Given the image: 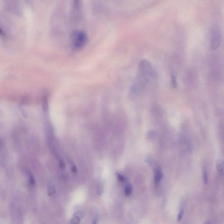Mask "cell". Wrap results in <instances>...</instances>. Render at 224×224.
<instances>
[{
  "label": "cell",
  "instance_id": "cell-2",
  "mask_svg": "<svg viewBox=\"0 0 224 224\" xmlns=\"http://www.w3.org/2000/svg\"><path fill=\"white\" fill-rule=\"evenodd\" d=\"M220 31L217 27H214L211 30V45L213 49H216L219 47L221 42Z\"/></svg>",
  "mask_w": 224,
  "mask_h": 224
},
{
  "label": "cell",
  "instance_id": "cell-3",
  "mask_svg": "<svg viewBox=\"0 0 224 224\" xmlns=\"http://www.w3.org/2000/svg\"><path fill=\"white\" fill-rule=\"evenodd\" d=\"M84 217L82 212L78 211L74 214L73 217L70 221V224H79L81 219Z\"/></svg>",
  "mask_w": 224,
  "mask_h": 224
},
{
  "label": "cell",
  "instance_id": "cell-1",
  "mask_svg": "<svg viewBox=\"0 0 224 224\" xmlns=\"http://www.w3.org/2000/svg\"><path fill=\"white\" fill-rule=\"evenodd\" d=\"M72 46L75 50H79L86 44L87 36L84 32L77 31L72 34Z\"/></svg>",
  "mask_w": 224,
  "mask_h": 224
},
{
  "label": "cell",
  "instance_id": "cell-4",
  "mask_svg": "<svg viewBox=\"0 0 224 224\" xmlns=\"http://www.w3.org/2000/svg\"><path fill=\"white\" fill-rule=\"evenodd\" d=\"M155 181L156 183H157L162 180V177H163V174L161 172V169L159 166H155Z\"/></svg>",
  "mask_w": 224,
  "mask_h": 224
},
{
  "label": "cell",
  "instance_id": "cell-12",
  "mask_svg": "<svg viewBox=\"0 0 224 224\" xmlns=\"http://www.w3.org/2000/svg\"><path fill=\"white\" fill-rule=\"evenodd\" d=\"M204 224H211L210 223L208 222H205Z\"/></svg>",
  "mask_w": 224,
  "mask_h": 224
},
{
  "label": "cell",
  "instance_id": "cell-6",
  "mask_svg": "<svg viewBox=\"0 0 224 224\" xmlns=\"http://www.w3.org/2000/svg\"><path fill=\"white\" fill-rule=\"evenodd\" d=\"M203 178L204 180V183L205 184H207L208 183V173H207V168L205 166H204L203 168Z\"/></svg>",
  "mask_w": 224,
  "mask_h": 224
},
{
  "label": "cell",
  "instance_id": "cell-9",
  "mask_svg": "<svg viewBox=\"0 0 224 224\" xmlns=\"http://www.w3.org/2000/svg\"><path fill=\"white\" fill-rule=\"evenodd\" d=\"M183 213H184V211H183V208L181 207V209H180V212H179L178 216V220L179 221H181L182 218H183Z\"/></svg>",
  "mask_w": 224,
  "mask_h": 224
},
{
  "label": "cell",
  "instance_id": "cell-11",
  "mask_svg": "<svg viewBox=\"0 0 224 224\" xmlns=\"http://www.w3.org/2000/svg\"><path fill=\"white\" fill-rule=\"evenodd\" d=\"M93 224H97V219H96V218H95V219H94Z\"/></svg>",
  "mask_w": 224,
  "mask_h": 224
},
{
  "label": "cell",
  "instance_id": "cell-7",
  "mask_svg": "<svg viewBox=\"0 0 224 224\" xmlns=\"http://www.w3.org/2000/svg\"><path fill=\"white\" fill-rule=\"evenodd\" d=\"M132 192V186L131 184H128L125 189V194L126 196H129Z\"/></svg>",
  "mask_w": 224,
  "mask_h": 224
},
{
  "label": "cell",
  "instance_id": "cell-5",
  "mask_svg": "<svg viewBox=\"0 0 224 224\" xmlns=\"http://www.w3.org/2000/svg\"><path fill=\"white\" fill-rule=\"evenodd\" d=\"M216 168L219 172H222L224 170V162L222 160H218L216 163Z\"/></svg>",
  "mask_w": 224,
  "mask_h": 224
},
{
  "label": "cell",
  "instance_id": "cell-8",
  "mask_svg": "<svg viewBox=\"0 0 224 224\" xmlns=\"http://www.w3.org/2000/svg\"><path fill=\"white\" fill-rule=\"evenodd\" d=\"M55 189L54 187L53 186H50L48 187V195L49 196H53L55 194Z\"/></svg>",
  "mask_w": 224,
  "mask_h": 224
},
{
  "label": "cell",
  "instance_id": "cell-10",
  "mask_svg": "<svg viewBox=\"0 0 224 224\" xmlns=\"http://www.w3.org/2000/svg\"><path fill=\"white\" fill-rule=\"evenodd\" d=\"M117 178H118L119 181H120L121 182H124L125 181V178L121 174L118 173L117 174Z\"/></svg>",
  "mask_w": 224,
  "mask_h": 224
}]
</instances>
